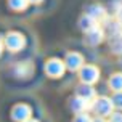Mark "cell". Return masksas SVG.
<instances>
[{"label":"cell","instance_id":"1","mask_svg":"<svg viewBox=\"0 0 122 122\" xmlns=\"http://www.w3.org/2000/svg\"><path fill=\"white\" fill-rule=\"evenodd\" d=\"M92 109L97 112L100 117H106L112 114V109H114V104H112V100L108 97H97L93 101H92Z\"/></svg>","mask_w":122,"mask_h":122},{"label":"cell","instance_id":"2","mask_svg":"<svg viewBox=\"0 0 122 122\" xmlns=\"http://www.w3.org/2000/svg\"><path fill=\"white\" fill-rule=\"evenodd\" d=\"M24 42H26V39L23 34H19V32H10V34H6L3 45L8 50H11V51H18V50H21L24 47Z\"/></svg>","mask_w":122,"mask_h":122},{"label":"cell","instance_id":"3","mask_svg":"<svg viewBox=\"0 0 122 122\" xmlns=\"http://www.w3.org/2000/svg\"><path fill=\"white\" fill-rule=\"evenodd\" d=\"M66 71V64L64 61L56 60V58H51L45 63V72L48 74L50 77H61Z\"/></svg>","mask_w":122,"mask_h":122},{"label":"cell","instance_id":"4","mask_svg":"<svg viewBox=\"0 0 122 122\" xmlns=\"http://www.w3.org/2000/svg\"><path fill=\"white\" fill-rule=\"evenodd\" d=\"M79 72H80V80H82L84 84H90V85H93V84L98 80V77H100V71H98V67L92 66V64L82 66L79 69Z\"/></svg>","mask_w":122,"mask_h":122},{"label":"cell","instance_id":"5","mask_svg":"<svg viewBox=\"0 0 122 122\" xmlns=\"http://www.w3.org/2000/svg\"><path fill=\"white\" fill-rule=\"evenodd\" d=\"M76 97L82 98V100H85V101H88V103H92L95 98H97V92H95V88H93V85H90V84H80L77 88H76Z\"/></svg>","mask_w":122,"mask_h":122},{"label":"cell","instance_id":"6","mask_svg":"<svg viewBox=\"0 0 122 122\" xmlns=\"http://www.w3.org/2000/svg\"><path fill=\"white\" fill-rule=\"evenodd\" d=\"M30 114L32 111L27 104H16L11 111V117L16 122H26L27 119H30Z\"/></svg>","mask_w":122,"mask_h":122},{"label":"cell","instance_id":"7","mask_svg":"<svg viewBox=\"0 0 122 122\" xmlns=\"http://www.w3.org/2000/svg\"><path fill=\"white\" fill-rule=\"evenodd\" d=\"M64 64H66L67 69H71V71H79L80 67L84 66V58L80 53H67L66 55V60H64Z\"/></svg>","mask_w":122,"mask_h":122},{"label":"cell","instance_id":"8","mask_svg":"<svg viewBox=\"0 0 122 122\" xmlns=\"http://www.w3.org/2000/svg\"><path fill=\"white\" fill-rule=\"evenodd\" d=\"M85 37H87V42L90 43V45H98L104 39V32L98 24H95L92 29H88L85 32Z\"/></svg>","mask_w":122,"mask_h":122},{"label":"cell","instance_id":"9","mask_svg":"<svg viewBox=\"0 0 122 122\" xmlns=\"http://www.w3.org/2000/svg\"><path fill=\"white\" fill-rule=\"evenodd\" d=\"M87 15L88 16H92V18L95 19V21H103V19H106V10H104L101 5H93L88 8V11H87Z\"/></svg>","mask_w":122,"mask_h":122},{"label":"cell","instance_id":"10","mask_svg":"<svg viewBox=\"0 0 122 122\" xmlns=\"http://www.w3.org/2000/svg\"><path fill=\"white\" fill-rule=\"evenodd\" d=\"M32 69H34V66H32V63H29V61L19 63L18 66H16V76L18 77H29L30 74H32Z\"/></svg>","mask_w":122,"mask_h":122},{"label":"cell","instance_id":"11","mask_svg":"<svg viewBox=\"0 0 122 122\" xmlns=\"http://www.w3.org/2000/svg\"><path fill=\"white\" fill-rule=\"evenodd\" d=\"M111 50L117 53V55H122V30H119L117 34L111 36Z\"/></svg>","mask_w":122,"mask_h":122},{"label":"cell","instance_id":"12","mask_svg":"<svg viewBox=\"0 0 122 122\" xmlns=\"http://www.w3.org/2000/svg\"><path fill=\"white\" fill-rule=\"evenodd\" d=\"M90 104L88 101H85V100H82V98L76 97L71 101V108H72V111H76V112H85V109H88L90 108Z\"/></svg>","mask_w":122,"mask_h":122},{"label":"cell","instance_id":"13","mask_svg":"<svg viewBox=\"0 0 122 122\" xmlns=\"http://www.w3.org/2000/svg\"><path fill=\"white\" fill-rule=\"evenodd\" d=\"M109 87L114 92H122V72H116V74L111 76Z\"/></svg>","mask_w":122,"mask_h":122},{"label":"cell","instance_id":"14","mask_svg":"<svg viewBox=\"0 0 122 122\" xmlns=\"http://www.w3.org/2000/svg\"><path fill=\"white\" fill-rule=\"evenodd\" d=\"M79 24H80V27H82V29H84V30L87 32L88 29H92V27H93L95 24H98V23H97V21H95L93 18H92V16L85 15V16H82V19H80V23H79Z\"/></svg>","mask_w":122,"mask_h":122},{"label":"cell","instance_id":"15","mask_svg":"<svg viewBox=\"0 0 122 122\" xmlns=\"http://www.w3.org/2000/svg\"><path fill=\"white\" fill-rule=\"evenodd\" d=\"M8 3H10V6H11L13 10L21 11V10L27 8V5H29V0H8Z\"/></svg>","mask_w":122,"mask_h":122},{"label":"cell","instance_id":"16","mask_svg":"<svg viewBox=\"0 0 122 122\" xmlns=\"http://www.w3.org/2000/svg\"><path fill=\"white\" fill-rule=\"evenodd\" d=\"M111 100H112V104L116 109H122V92H116V95Z\"/></svg>","mask_w":122,"mask_h":122},{"label":"cell","instance_id":"17","mask_svg":"<svg viewBox=\"0 0 122 122\" xmlns=\"http://www.w3.org/2000/svg\"><path fill=\"white\" fill-rule=\"evenodd\" d=\"M74 122H93V119H92V117L88 116L87 112H79Z\"/></svg>","mask_w":122,"mask_h":122},{"label":"cell","instance_id":"18","mask_svg":"<svg viewBox=\"0 0 122 122\" xmlns=\"http://www.w3.org/2000/svg\"><path fill=\"white\" fill-rule=\"evenodd\" d=\"M109 122H122V112H112L109 117Z\"/></svg>","mask_w":122,"mask_h":122},{"label":"cell","instance_id":"19","mask_svg":"<svg viewBox=\"0 0 122 122\" xmlns=\"http://www.w3.org/2000/svg\"><path fill=\"white\" fill-rule=\"evenodd\" d=\"M117 19H119V23H122V5L119 8V11H117Z\"/></svg>","mask_w":122,"mask_h":122},{"label":"cell","instance_id":"20","mask_svg":"<svg viewBox=\"0 0 122 122\" xmlns=\"http://www.w3.org/2000/svg\"><path fill=\"white\" fill-rule=\"evenodd\" d=\"M93 122H106V121H104L103 117H98V119H95V121H93Z\"/></svg>","mask_w":122,"mask_h":122},{"label":"cell","instance_id":"21","mask_svg":"<svg viewBox=\"0 0 122 122\" xmlns=\"http://www.w3.org/2000/svg\"><path fill=\"white\" fill-rule=\"evenodd\" d=\"M29 2H32V3H40L42 0H29Z\"/></svg>","mask_w":122,"mask_h":122},{"label":"cell","instance_id":"22","mask_svg":"<svg viewBox=\"0 0 122 122\" xmlns=\"http://www.w3.org/2000/svg\"><path fill=\"white\" fill-rule=\"evenodd\" d=\"M2 51H3V43L0 42V55H2Z\"/></svg>","mask_w":122,"mask_h":122},{"label":"cell","instance_id":"23","mask_svg":"<svg viewBox=\"0 0 122 122\" xmlns=\"http://www.w3.org/2000/svg\"><path fill=\"white\" fill-rule=\"evenodd\" d=\"M26 122H37V121H34V119H27Z\"/></svg>","mask_w":122,"mask_h":122}]
</instances>
